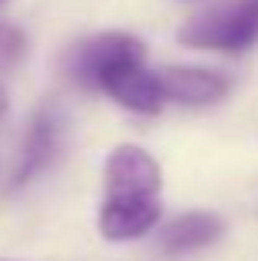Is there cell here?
<instances>
[{"mask_svg":"<svg viewBox=\"0 0 258 261\" xmlns=\"http://www.w3.org/2000/svg\"><path fill=\"white\" fill-rule=\"evenodd\" d=\"M66 73L80 86L106 93L129 113L156 116L166 106L159 76L146 66V43L133 33L110 30L76 43L66 57Z\"/></svg>","mask_w":258,"mask_h":261,"instance_id":"6da1fadb","label":"cell"},{"mask_svg":"<svg viewBox=\"0 0 258 261\" xmlns=\"http://www.w3.org/2000/svg\"><path fill=\"white\" fill-rule=\"evenodd\" d=\"M179 43L189 50L242 53L258 43V0H219L195 10L179 27Z\"/></svg>","mask_w":258,"mask_h":261,"instance_id":"7a4b0ae2","label":"cell"},{"mask_svg":"<svg viewBox=\"0 0 258 261\" xmlns=\"http://www.w3.org/2000/svg\"><path fill=\"white\" fill-rule=\"evenodd\" d=\"M106 178V198L116 205H142V202H162V169L142 146H116L103 169Z\"/></svg>","mask_w":258,"mask_h":261,"instance_id":"3957f363","label":"cell"},{"mask_svg":"<svg viewBox=\"0 0 258 261\" xmlns=\"http://www.w3.org/2000/svg\"><path fill=\"white\" fill-rule=\"evenodd\" d=\"M60 136H63V119L53 106H43L33 113L30 126L23 136V149H20V162L13 172V185H27L30 178H37L57 159L60 152Z\"/></svg>","mask_w":258,"mask_h":261,"instance_id":"277c9868","label":"cell"},{"mask_svg":"<svg viewBox=\"0 0 258 261\" xmlns=\"http://www.w3.org/2000/svg\"><path fill=\"white\" fill-rule=\"evenodd\" d=\"M156 76H159L162 99L179 102V106H212L228 93V80L202 66H166Z\"/></svg>","mask_w":258,"mask_h":261,"instance_id":"5b68a950","label":"cell"},{"mask_svg":"<svg viewBox=\"0 0 258 261\" xmlns=\"http://www.w3.org/2000/svg\"><path fill=\"white\" fill-rule=\"evenodd\" d=\"M222 235H225V222L215 212H186L162 228L159 245L166 255H192L215 245Z\"/></svg>","mask_w":258,"mask_h":261,"instance_id":"8992f818","label":"cell"},{"mask_svg":"<svg viewBox=\"0 0 258 261\" xmlns=\"http://www.w3.org/2000/svg\"><path fill=\"white\" fill-rule=\"evenodd\" d=\"M162 218V202H142V205H116L103 202L99 208V235L106 242H136L146 231H152Z\"/></svg>","mask_w":258,"mask_h":261,"instance_id":"52a82bcc","label":"cell"},{"mask_svg":"<svg viewBox=\"0 0 258 261\" xmlns=\"http://www.w3.org/2000/svg\"><path fill=\"white\" fill-rule=\"evenodd\" d=\"M27 57V33L20 27L0 23V70H10Z\"/></svg>","mask_w":258,"mask_h":261,"instance_id":"ba28073f","label":"cell"},{"mask_svg":"<svg viewBox=\"0 0 258 261\" xmlns=\"http://www.w3.org/2000/svg\"><path fill=\"white\" fill-rule=\"evenodd\" d=\"M4 4H7V0H0V7H4Z\"/></svg>","mask_w":258,"mask_h":261,"instance_id":"9c48e42d","label":"cell"}]
</instances>
